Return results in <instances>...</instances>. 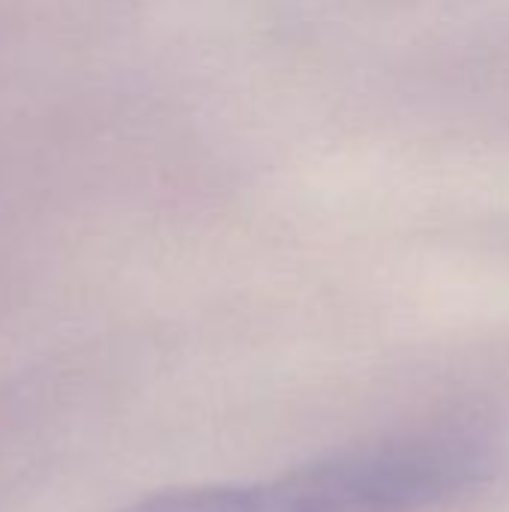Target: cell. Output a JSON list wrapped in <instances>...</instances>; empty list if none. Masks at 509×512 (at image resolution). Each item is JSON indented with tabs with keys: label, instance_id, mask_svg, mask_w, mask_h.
<instances>
[{
	"label": "cell",
	"instance_id": "1",
	"mask_svg": "<svg viewBox=\"0 0 509 512\" xmlns=\"http://www.w3.org/2000/svg\"><path fill=\"white\" fill-rule=\"evenodd\" d=\"M495 471L468 432H423L345 447L252 483L180 486L117 512H420L465 495Z\"/></svg>",
	"mask_w": 509,
	"mask_h": 512
}]
</instances>
